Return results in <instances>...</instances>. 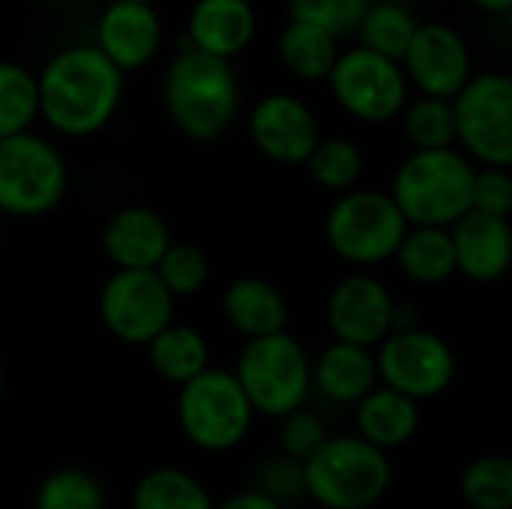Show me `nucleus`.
Returning a JSON list of instances; mask_svg holds the SVG:
<instances>
[{"label":"nucleus","instance_id":"7ed1b4c3","mask_svg":"<svg viewBox=\"0 0 512 509\" xmlns=\"http://www.w3.org/2000/svg\"><path fill=\"white\" fill-rule=\"evenodd\" d=\"M477 168L456 147L414 150L393 177V201L408 225L453 228L474 210Z\"/></svg>","mask_w":512,"mask_h":509},{"label":"nucleus","instance_id":"1a4fd4ad","mask_svg":"<svg viewBox=\"0 0 512 509\" xmlns=\"http://www.w3.org/2000/svg\"><path fill=\"white\" fill-rule=\"evenodd\" d=\"M459 144L486 168H512V75L477 72L453 99Z\"/></svg>","mask_w":512,"mask_h":509},{"label":"nucleus","instance_id":"c03bdc74","mask_svg":"<svg viewBox=\"0 0 512 509\" xmlns=\"http://www.w3.org/2000/svg\"><path fill=\"white\" fill-rule=\"evenodd\" d=\"M0 216H3V213H0Z\"/></svg>","mask_w":512,"mask_h":509},{"label":"nucleus","instance_id":"dca6fc26","mask_svg":"<svg viewBox=\"0 0 512 509\" xmlns=\"http://www.w3.org/2000/svg\"><path fill=\"white\" fill-rule=\"evenodd\" d=\"M162 45V21L153 3H108L96 24V48L126 75L147 66Z\"/></svg>","mask_w":512,"mask_h":509},{"label":"nucleus","instance_id":"393cba45","mask_svg":"<svg viewBox=\"0 0 512 509\" xmlns=\"http://www.w3.org/2000/svg\"><path fill=\"white\" fill-rule=\"evenodd\" d=\"M399 267L420 285H441L456 273L453 234L447 228H414L405 234L399 252Z\"/></svg>","mask_w":512,"mask_h":509},{"label":"nucleus","instance_id":"9d476101","mask_svg":"<svg viewBox=\"0 0 512 509\" xmlns=\"http://www.w3.org/2000/svg\"><path fill=\"white\" fill-rule=\"evenodd\" d=\"M333 99L363 123H387L408 105V75L399 60L375 54L363 45L339 51L327 78Z\"/></svg>","mask_w":512,"mask_h":509},{"label":"nucleus","instance_id":"423d86ee","mask_svg":"<svg viewBox=\"0 0 512 509\" xmlns=\"http://www.w3.org/2000/svg\"><path fill=\"white\" fill-rule=\"evenodd\" d=\"M255 408L240 381L228 369H207L177 393V423L183 438L204 453L234 450L249 426Z\"/></svg>","mask_w":512,"mask_h":509},{"label":"nucleus","instance_id":"f257e3e1","mask_svg":"<svg viewBox=\"0 0 512 509\" xmlns=\"http://www.w3.org/2000/svg\"><path fill=\"white\" fill-rule=\"evenodd\" d=\"M39 114L69 138H87L108 126L123 99V72L96 48L72 45L57 51L36 75Z\"/></svg>","mask_w":512,"mask_h":509},{"label":"nucleus","instance_id":"39448f33","mask_svg":"<svg viewBox=\"0 0 512 509\" xmlns=\"http://www.w3.org/2000/svg\"><path fill=\"white\" fill-rule=\"evenodd\" d=\"M252 408L264 417H288L303 408L312 387V363L291 333L249 339L234 369Z\"/></svg>","mask_w":512,"mask_h":509},{"label":"nucleus","instance_id":"2eb2a0df","mask_svg":"<svg viewBox=\"0 0 512 509\" xmlns=\"http://www.w3.org/2000/svg\"><path fill=\"white\" fill-rule=\"evenodd\" d=\"M396 303L390 291L366 273L342 279L327 300V321L336 342L375 348L393 333Z\"/></svg>","mask_w":512,"mask_h":509},{"label":"nucleus","instance_id":"9b49d317","mask_svg":"<svg viewBox=\"0 0 512 509\" xmlns=\"http://www.w3.org/2000/svg\"><path fill=\"white\" fill-rule=\"evenodd\" d=\"M105 330L123 345H150L174 324V297L156 270H117L99 294Z\"/></svg>","mask_w":512,"mask_h":509},{"label":"nucleus","instance_id":"7c9ffc66","mask_svg":"<svg viewBox=\"0 0 512 509\" xmlns=\"http://www.w3.org/2000/svg\"><path fill=\"white\" fill-rule=\"evenodd\" d=\"M462 498L474 509H512V459L492 453L474 459L462 474Z\"/></svg>","mask_w":512,"mask_h":509},{"label":"nucleus","instance_id":"ddd939ff","mask_svg":"<svg viewBox=\"0 0 512 509\" xmlns=\"http://www.w3.org/2000/svg\"><path fill=\"white\" fill-rule=\"evenodd\" d=\"M402 69L420 96L435 99H456L474 78L468 39L447 21H420L402 57Z\"/></svg>","mask_w":512,"mask_h":509},{"label":"nucleus","instance_id":"f3484780","mask_svg":"<svg viewBox=\"0 0 512 509\" xmlns=\"http://www.w3.org/2000/svg\"><path fill=\"white\" fill-rule=\"evenodd\" d=\"M171 243L168 222L141 204L111 213L102 231V246L117 270H156Z\"/></svg>","mask_w":512,"mask_h":509},{"label":"nucleus","instance_id":"f03ea898","mask_svg":"<svg viewBox=\"0 0 512 509\" xmlns=\"http://www.w3.org/2000/svg\"><path fill=\"white\" fill-rule=\"evenodd\" d=\"M162 99L171 123L192 141H213L240 111V81L231 60L183 48L165 69Z\"/></svg>","mask_w":512,"mask_h":509},{"label":"nucleus","instance_id":"6e6552de","mask_svg":"<svg viewBox=\"0 0 512 509\" xmlns=\"http://www.w3.org/2000/svg\"><path fill=\"white\" fill-rule=\"evenodd\" d=\"M66 183V162L51 141L33 132L0 141V213L42 216L60 204Z\"/></svg>","mask_w":512,"mask_h":509},{"label":"nucleus","instance_id":"79ce46f5","mask_svg":"<svg viewBox=\"0 0 512 509\" xmlns=\"http://www.w3.org/2000/svg\"><path fill=\"white\" fill-rule=\"evenodd\" d=\"M42 3H69V0H42Z\"/></svg>","mask_w":512,"mask_h":509},{"label":"nucleus","instance_id":"473e14b6","mask_svg":"<svg viewBox=\"0 0 512 509\" xmlns=\"http://www.w3.org/2000/svg\"><path fill=\"white\" fill-rule=\"evenodd\" d=\"M372 3L375 0H288V15L291 21L321 27L333 39H342L360 30Z\"/></svg>","mask_w":512,"mask_h":509},{"label":"nucleus","instance_id":"cd10ccee","mask_svg":"<svg viewBox=\"0 0 512 509\" xmlns=\"http://www.w3.org/2000/svg\"><path fill=\"white\" fill-rule=\"evenodd\" d=\"M402 132L414 150H447L459 141L453 99L420 96L402 111Z\"/></svg>","mask_w":512,"mask_h":509},{"label":"nucleus","instance_id":"b1692460","mask_svg":"<svg viewBox=\"0 0 512 509\" xmlns=\"http://www.w3.org/2000/svg\"><path fill=\"white\" fill-rule=\"evenodd\" d=\"M150 366L156 369L159 378L183 387L192 378H198L201 372L210 369V348L207 339L186 324H171L168 330H162L150 345Z\"/></svg>","mask_w":512,"mask_h":509},{"label":"nucleus","instance_id":"c9c22d12","mask_svg":"<svg viewBox=\"0 0 512 509\" xmlns=\"http://www.w3.org/2000/svg\"><path fill=\"white\" fill-rule=\"evenodd\" d=\"M327 438L330 435H327L324 420L309 414V411H294V414L282 417L279 444H282V453L297 459V462H306L312 453H318Z\"/></svg>","mask_w":512,"mask_h":509},{"label":"nucleus","instance_id":"20e7f679","mask_svg":"<svg viewBox=\"0 0 512 509\" xmlns=\"http://www.w3.org/2000/svg\"><path fill=\"white\" fill-rule=\"evenodd\" d=\"M390 459L360 435L327 438L303 462L306 495L324 509H369L390 489Z\"/></svg>","mask_w":512,"mask_h":509},{"label":"nucleus","instance_id":"2f4dec72","mask_svg":"<svg viewBox=\"0 0 512 509\" xmlns=\"http://www.w3.org/2000/svg\"><path fill=\"white\" fill-rule=\"evenodd\" d=\"M36 509H105V492L93 474L63 468L39 483Z\"/></svg>","mask_w":512,"mask_h":509},{"label":"nucleus","instance_id":"412c9836","mask_svg":"<svg viewBox=\"0 0 512 509\" xmlns=\"http://www.w3.org/2000/svg\"><path fill=\"white\" fill-rule=\"evenodd\" d=\"M312 381L333 402H363L378 387V360L369 348L333 342L315 360Z\"/></svg>","mask_w":512,"mask_h":509},{"label":"nucleus","instance_id":"ea45409f","mask_svg":"<svg viewBox=\"0 0 512 509\" xmlns=\"http://www.w3.org/2000/svg\"><path fill=\"white\" fill-rule=\"evenodd\" d=\"M3 387H6V372H3V360H0V399H3Z\"/></svg>","mask_w":512,"mask_h":509},{"label":"nucleus","instance_id":"bb28decb","mask_svg":"<svg viewBox=\"0 0 512 509\" xmlns=\"http://www.w3.org/2000/svg\"><path fill=\"white\" fill-rule=\"evenodd\" d=\"M420 27V18L414 15V9L408 3H399V0H375L357 30L363 48L375 51V54H384L390 60H399L405 57L414 33Z\"/></svg>","mask_w":512,"mask_h":509},{"label":"nucleus","instance_id":"c85d7f7f","mask_svg":"<svg viewBox=\"0 0 512 509\" xmlns=\"http://www.w3.org/2000/svg\"><path fill=\"white\" fill-rule=\"evenodd\" d=\"M39 114V84L30 69L0 60V141L30 132Z\"/></svg>","mask_w":512,"mask_h":509},{"label":"nucleus","instance_id":"a878e982","mask_svg":"<svg viewBox=\"0 0 512 509\" xmlns=\"http://www.w3.org/2000/svg\"><path fill=\"white\" fill-rule=\"evenodd\" d=\"M132 509H216L198 477L180 468H153L132 489Z\"/></svg>","mask_w":512,"mask_h":509},{"label":"nucleus","instance_id":"4c0bfd02","mask_svg":"<svg viewBox=\"0 0 512 509\" xmlns=\"http://www.w3.org/2000/svg\"><path fill=\"white\" fill-rule=\"evenodd\" d=\"M216 509H285L279 507L273 498H267L264 492L258 489H249V492H237L231 498H225L222 504H216Z\"/></svg>","mask_w":512,"mask_h":509},{"label":"nucleus","instance_id":"aec40b11","mask_svg":"<svg viewBox=\"0 0 512 509\" xmlns=\"http://www.w3.org/2000/svg\"><path fill=\"white\" fill-rule=\"evenodd\" d=\"M222 312L228 324L246 339H264L273 333H285L288 303L282 291L258 276H243L228 285L222 297Z\"/></svg>","mask_w":512,"mask_h":509},{"label":"nucleus","instance_id":"f704fd0d","mask_svg":"<svg viewBox=\"0 0 512 509\" xmlns=\"http://www.w3.org/2000/svg\"><path fill=\"white\" fill-rule=\"evenodd\" d=\"M258 492H264L267 498H273L279 507H285L288 501L303 498L306 495L303 462H297V459H291L285 453L282 456H273L258 471Z\"/></svg>","mask_w":512,"mask_h":509},{"label":"nucleus","instance_id":"0eeeda50","mask_svg":"<svg viewBox=\"0 0 512 509\" xmlns=\"http://www.w3.org/2000/svg\"><path fill=\"white\" fill-rule=\"evenodd\" d=\"M408 234L393 195L378 189H351L327 213V243L351 264H378L399 252Z\"/></svg>","mask_w":512,"mask_h":509},{"label":"nucleus","instance_id":"f8f14e48","mask_svg":"<svg viewBox=\"0 0 512 509\" xmlns=\"http://www.w3.org/2000/svg\"><path fill=\"white\" fill-rule=\"evenodd\" d=\"M375 360H378V378L390 390L414 402L444 393L456 372L450 345L441 336L420 330V327L390 333L381 342V351Z\"/></svg>","mask_w":512,"mask_h":509},{"label":"nucleus","instance_id":"c756f323","mask_svg":"<svg viewBox=\"0 0 512 509\" xmlns=\"http://www.w3.org/2000/svg\"><path fill=\"white\" fill-rule=\"evenodd\" d=\"M312 180L330 192H351L363 177L366 159L360 147L348 138H321L312 156L306 159Z\"/></svg>","mask_w":512,"mask_h":509},{"label":"nucleus","instance_id":"37998d69","mask_svg":"<svg viewBox=\"0 0 512 509\" xmlns=\"http://www.w3.org/2000/svg\"><path fill=\"white\" fill-rule=\"evenodd\" d=\"M399 3H408V0H399Z\"/></svg>","mask_w":512,"mask_h":509},{"label":"nucleus","instance_id":"5701e85b","mask_svg":"<svg viewBox=\"0 0 512 509\" xmlns=\"http://www.w3.org/2000/svg\"><path fill=\"white\" fill-rule=\"evenodd\" d=\"M276 48H279L282 66L303 81H327L339 60V39H333L321 27L291 21V18L285 30L279 33Z\"/></svg>","mask_w":512,"mask_h":509},{"label":"nucleus","instance_id":"58836bf2","mask_svg":"<svg viewBox=\"0 0 512 509\" xmlns=\"http://www.w3.org/2000/svg\"><path fill=\"white\" fill-rule=\"evenodd\" d=\"M480 12L486 15H510L512 0H471Z\"/></svg>","mask_w":512,"mask_h":509},{"label":"nucleus","instance_id":"6ab92c4d","mask_svg":"<svg viewBox=\"0 0 512 509\" xmlns=\"http://www.w3.org/2000/svg\"><path fill=\"white\" fill-rule=\"evenodd\" d=\"M186 27L192 48L231 60L252 45L258 12L249 0H195Z\"/></svg>","mask_w":512,"mask_h":509},{"label":"nucleus","instance_id":"4468645a","mask_svg":"<svg viewBox=\"0 0 512 509\" xmlns=\"http://www.w3.org/2000/svg\"><path fill=\"white\" fill-rule=\"evenodd\" d=\"M252 144L279 165H306L321 141L315 111L294 93H270L249 114Z\"/></svg>","mask_w":512,"mask_h":509},{"label":"nucleus","instance_id":"e433bc0d","mask_svg":"<svg viewBox=\"0 0 512 509\" xmlns=\"http://www.w3.org/2000/svg\"><path fill=\"white\" fill-rule=\"evenodd\" d=\"M474 210L510 219L512 174L510 168H483L474 177Z\"/></svg>","mask_w":512,"mask_h":509},{"label":"nucleus","instance_id":"72a5a7b5","mask_svg":"<svg viewBox=\"0 0 512 509\" xmlns=\"http://www.w3.org/2000/svg\"><path fill=\"white\" fill-rule=\"evenodd\" d=\"M156 276L171 291V297H192L207 285L210 261L195 243H171L165 258L156 267Z\"/></svg>","mask_w":512,"mask_h":509},{"label":"nucleus","instance_id":"a19ab883","mask_svg":"<svg viewBox=\"0 0 512 509\" xmlns=\"http://www.w3.org/2000/svg\"><path fill=\"white\" fill-rule=\"evenodd\" d=\"M111 3H117V0H111ZM129 3H156V0H129Z\"/></svg>","mask_w":512,"mask_h":509},{"label":"nucleus","instance_id":"4be33fe9","mask_svg":"<svg viewBox=\"0 0 512 509\" xmlns=\"http://www.w3.org/2000/svg\"><path fill=\"white\" fill-rule=\"evenodd\" d=\"M417 426H420L417 402L390 387H375L357 408L360 438L378 450L402 447L405 441L414 438Z\"/></svg>","mask_w":512,"mask_h":509},{"label":"nucleus","instance_id":"a211bd4d","mask_svg":"<svg viewBox=\"0 0 512 509\" xmlns=\"http://www.w3.org/2000/svg\"><path fill=\"white\" fill-rule=\"evenodd\" d=\"M453 249L456 270L474 282H495L512 264V228L510 219L489 216L480 210L465 213L453 225Z\"/></svg>","mask_w":512,"mask_h":509}]
</instances>
